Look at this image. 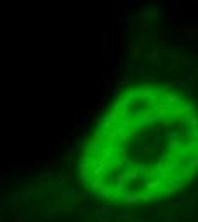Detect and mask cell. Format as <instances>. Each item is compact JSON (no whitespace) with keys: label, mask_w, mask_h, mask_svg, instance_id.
Segmentation results:
<instances>
[{"label":"cell","mask_w":198,"mask_h":222,"mask_svg":"<svg viewBox=\"0 0 198 222\" xmlns=\"http://www.w3.org/2000/svg\"><path fill=\"white\" fill-rule=\"evenodd\" d=\"M80 180L116 203L166 198L198 171V108L179 89L138 84L120 92L87 137Z\"/></svg>","instance_id":"cell-1"}]
</instances>
